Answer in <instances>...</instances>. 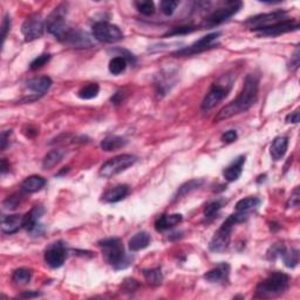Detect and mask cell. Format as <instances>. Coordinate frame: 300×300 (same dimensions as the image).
<instances>
[{
  "label": "cell",
  "instance_id": "27",
  "mask_svg": "<svg viewBox=\"0 0 300 300\" xmlns=\"http://www.w3.org/2000/svg\"><path fill=\"white\" fill-rule=\"evenodd\" d=\"M65 156V150L62 149H54L51 150L49 153L46 155L44 161H42V168L46 169H52L54 168L56 164H59L61 160Z\"/></svg>",
  "mask_w": 300,
  "mask_h": 300
},
{
  "label": "cell",
  "instance_id": "45",
  "mask_svg": "<svg viewBox=\"0 0 300 300\" xmlns=\"http://www.w3.org/2000/svg\"><path fill=\"white\" fill-rule=\"evenodd\" d=\"M299 201H300V195H299V188H295L294 191L292 192L291 198L287 203V208H294L299 206Z\"/></svg>",
  "mask_w": 300,
  "mask_h": 300
},
{
  "label": "cell",
  "instance_id": "51",
  "mask_svg": "<svg viewBox=\"0 0 300 300\" xmlns=\"http://www.w3.org/2000/svg\"><path fill=\"white\" fill-rule=\"evenodd\" d=\"M11 134V130L9 132H3L2 133V149L4 150L6 148V144H7V135Z\"/></svg>",
  "mask_w": 300,
  "mask_h": 300
},
{
  "label": "cell",
  "instance_id": "7",
  "mask_svg": "<svg viewBox=\"0 0 300 300\" xmlns=\"http://www.w3.org/2000/svg\"><path fill=\"white\" fill-rule=\"evenodd\" d=\"M137 158L134 155H129V154H123V155H119V156H115L108 160L106 163L102 164V167L100 168V176L106 178L113 177V176L120 174V172L125 171L128 169L129 167H132L136 163Z\"/></svg>",
  "mask_w": 300,
  "mask_h": 300
},
{
  "label": "cell",
  "instance_id": "24",
  "mask_svg": "<svg viewBox=\"0 0 300 300\" xmlns=\"http://www.w3.org/2000/svg\"><path fill=\"white\" fill-rule=\"evenodd\" d=\"M46 185V179L41 176L33 175L27 177L21 184V190L26 193H34L40 191V190Z\"/></svg>",
  "mask_w": 300,
  "mask_h": 300
},
{
  "label": "cell",
  "instance_id": "6",
  "mask_svg": "<svg viewBox=\"0 0 300 300\" xmlns=\"http://www.w3.org/2000/svg\"><path fill=\"white\" fill-rule=\"evenodd\" d=\"M66 6L60 5L49 14L47 21H46L47 31L52 35H54L59 41H65L66 35L69 32L66 24Z\"/></svg>",
  "mask_w": 300,
  "mask_h": 300
},
{
  "label": "cell",
  "instance_id": "26",
  "mask_svg": "<svg viewBox=\"0 0 300 300\" xmlns=\"http://www.w3.org/2000/svg\"><path fill=\"white\" fill-rule=\"evenodd\" d=\"M127 144V140L123 139L121 136H116V135H112L106 137L101 141V149L105 151H114L118 149H121Z\"/></svg>",
  "mask_w": 300,
  "mask_h": 300
},
{
  "label": "cell",
  "instance_id": "42",
  "mask_svg": "<svg viewBox=\"0 0 300 300\" xmlns=\"http://www.w3.org/2000/svg\"><path fill=\"white\" fill-rule=\"evenodd\" d=\"M237 137L238 135L236 130H228V132H225L223 135H222V141L225 143H232L237 140Z\"/></svg>",
  "mask_w": 300,
  "mask_h": 300
},
{
  "label": "cell",
  "instance_id": "36",
  "mask_svg": "<svg viewBox=\"0 0 300 300\" xmlns=\"http://www.w3.org/2000/svg\"><path fill=\"white\" fill-rule=\"evenodd\" d=\"M223 204H224V201H221V199H217V201H214V202H210L206 207V209H204V216H206L207 218L215 217V215H217L218 211L222 209Z\"/></svg>",
  "mask_w": 300,
  "mask_h": 300
},
{
  "label": "cell",
  "instance_id": "22",
  "mask_svg": "<svg viewBox=\"0 0 300 300\" xmlns=\"http://www.w3.org/2000/svg\"><path fill=\"white\" fill-rule=\"evenodd\" d=\"M183 217L179 214H172V215H162L155 222V229L157 231H165L169 229L176 227L182 222Z\"/></svg>",
  "mask_w": 300,
  "mask_h": 300
},
{
  "label": "cell",
  "instance_id": "21",
  "mask_svg": "<svg viewBox=\"0 0 300 300\" xmlns=\"http://www.w3.org/2000/svg\"><path fill=\"white\" fill-rule=\"evenodd\" d=\"M52 80L48 76H39L34 77V79L28 80L26 82V86L30 90L38 95H44L46 91L49 90V88L52 87Z\"/></svg>",
  "mask_w": 300,
  "mask_h": 300
},
{
  "label": "cell",
  "instance_id": "5",
  "mask_svg": "<svg viewBox=\"0 0 300 300\" xmlns=\"http://www.w3.org/2000/svg\"><path fill=\"white\" fill-rule=\"evenodd\" d=\"M234 81L235 79L232 75H223L216 83H214L202 102V111H210L215 106L220 104L224 97H227L229 91L231 90Z\"/></svg>",
  "mask_w": 300,
  "mask_h": 300
},
{
  "label": "cell",
  "instance_id": "41",
  "mask_svg": "<svg viewBox=\"0 0 300 300\" xmlns=\"http://www.w3.org/2000/svg\"><path fill=\"white\" fill-rule=\"evenodd\" d=\"M19 204H20V197H18L16 195L11 196V197L9 196L5 201H4V208L7 210L17 209Z\"/></svg>",
  "mask_w": 300,
  "mask_h": 300
},
{
  "label": "cell",
  "instance_id": "46",
  "mask_svg": "<svg viewBox=\"0 0 300 300\" xmlns=\"http://www.w3.org/2000/svg\"><path fill=\"white\" fill-rule=\"evenodd\" d=\"M11 30V18L9 16H6L4 18V21L2 24V37H3V41H5V39L7 37V32Z\"/></svg>",
  "mask_w": 300,
  "mask_h": 300
},
{
  "label": "cell",
  "instance_id": "47",
  "mask_svg": "<svg viewBox=\"0 0 300 300\" xmlns=\"http://www.w3.org/2000/svg\"><path fill=\"white\" fill-rule=\"evenodd\" d=\"M139 286L137 281L135 279H126L125 285H123V290L126 292H134Z\"/></svg>",
  "mask_w": 300,
  "mask_h": 300
},
{
  "label": "cell",
  "instance_id": "13",
  "mask_svg": "<svg viewBox=\"0 0 300 300\" xmlns=\"http://www.w3.org/2000/svg\"><path fill=\"white\" fill-rule=\"evenodd\" d=\"M67 249L62 242L53 243L45 252V262L52 269L61 267L66 262Z\"/></svg>",
  "mask_w": 300,
  "mask_h": 300
},
{
  "label": "cell",
  "instance_id": "30",
  "mask_svg": "<svg viewBox=\"0 0 300 300\" xmlns=\"http://www.w3.org/2000/svg\"><path fill=\"white\" fill-rule=\"evenodd\" d=\"M143 276L146 278V280L153 286H158L163 281V274L160 267L156 269H147L143 270Z\"/></svg>",
  "mask_w": 300,
  "mask_h": 300
},
{
  "label": "cell",
  "instance_id": "8",
  "mask_svg": "<svg viewBox=\"0 0 300 300\" xmlns=\"http://www.w3.org/2000/svg\"><path fill=\"white\" fill-rule=\"evenodd\" d=\"M243 7L242 2H231L228 3V6L218 9L208 16L206 19L203 20L202 26L203 27H215L218 25L225 23V21L230 19L232 16H235Z\"/></svg>",
  "mask_w": 300,
  "mask_h": 300
},
{
  "label": "cell",
  "instance_id": "32",
  "mask_svg": "<svg viewBox=\"0 0 300 300\" xmlns=\"http://www.w3.org/2000/svg\"><path fill=\"white\" fill-rule=\"evenodd\" d=\"M127 63L128 61L122 56L116 55L115 58H113L111 61H109V72H111L113 75H119V74L123 73L127 68Z\"/></svg>",
  "mask_w": 300,
  "mask_h": 300
},
{
  "label": "cell",
  "instance_id": "23",
  "mask_svg": "<svg viewBox=\"0 0 300 300\" xmlns=\"http://www.w3.org/2000/svg\"><path fill=\"white\" fill-rule=\"evenodd\" d=\"M288 147V139L286 136H278L271 144L270 154L274 161H279L286 154Z\"/></svg>",
  "mask_w": 300,
  "mask_h": 300
},
{
  "label": "cell",
  "instance_id": "48",
  "mask_svg": "<svg viewBox=\"0 0 300 300\" xmlns=\"http://www.w3.org/2000/svg\"><path fill=\"white\" fill-rule=\"evenodd\" d=\"M285 121H286V123H293V125H297V123L299 122V111L298 109L297 111L290 113V114L286 116V119H285Z\"/></svg>",
  "mask_w": 300,
  "mask_h": 300
},
{
  "label": "cell",
  "instance_id": "52",
  "mask_svg": "<svg viewBox=\"0 0 300 300\" xmlns=\"http://www.w3.org/2000/svg\"><path fill=\"white\" fill-rule=\"evenodd\" d=\"M10 169V165H7V161H6V158H3L2 160V174L4 175V174H6L7 172V170H9Z\"/></svg>",
  "mask_w": 300,
  "mask_h": 300
},
{
  "label": "cell",
  "instance_id": "28",
  "mask_svg": "<svg viewBox=\"0 0 300 300\" xmlns=\"http://www.w3.org/2000/svg\"><path fill=\"white\" fill-rule=\"evenodd\" d=\"M259 204L260 199L258 197H246V198L238 201L237 204H236V211H241V213L250 215L251 211L259 207Z\"/></svg>",
  "mask_w": 300,
  "mask_h": 300
},
{
  "label": "cell",
  "instance_id": "49",
  "mask_svg": "<svg viewBox=\"0 0 300 300\" xmlns=\"http://www.w3.org/2000/svg\"><path fill=\"white\" fill-rule=\"evenodd\" d=\"M40 295H41L40 292L27 291V292H24V293H21L19 297L20 298H37V297H40Z\"/></svg>",
  "mask_w": 300,
  "mask_h": 300
},
{
  "label": "cell",
  "instance_id": "17",
  "mask_svg": "<svg viewBox=\"0 0 300 300\" xmlns=\"http://www.w3.org/2000/svg\"><path fill=\"white\" fill-rule=\"evenodd\" d=\"M245 160L246 157L244 155H241V156L235 158V160L232 161V163L229 165L228 168L224 169L223 175L228 182H235L241 177L243 167H244L245 164Z\"/></svg>",
  "mask_w": 300,
  "mask_h": 300
},
{
  "label": "cell",
  "instance_id": "10",
  "mask_svg": "<svg viewBox=\"0 0 300 300\" xmlns=\"http://www.w3.org/2000/svg\"><path fill=\"white\" fill-rule=\"evenodd\" d=\"M221 33L220 32H214V33H210L206 35V37L201 38L198 41L193 42L192 45L188 46V47L181 48L178 51L172 53V56H189L193 54H198V53H202L207 49H210L217 46L216 40L220 38Z\"/></svg>",
  "mask_w": 300,
  "mask_h": 300
},
{
  "label": "cell",
  "instance_id": "25",
  "mask_svg": "<svg viewBox=\"0 0 300 300\" xmlns=\"http://www.w3.org/2000/svg\"><path fill=\"white\" fill-rule=\"evenodd\" d=\"M151 242V237L150 235L148 234V232H139V234L134 235L132 238L129 239V249L130 251L133 252H137V251H141V250L146 249L149 246Z\"/></svg>",
  "mask_w": 300,
  "mask_h": 300
},
{
  "label": "cell",
  "instance_id": "9",
  "mask_svg": "<svg viewBox=\"0 0 300 300\" xmlns=\"http://www.w3.org/2000/svg\"><path fill=\"white\" fill-rule=\"evenodd\" d=\"M93 35L96 40L107 44H114L123 39V33L116 25L100 21L93 25Z\"/></svg>",
  "mask_w": 300,
  "mask_h": 300
},
{
  "label": "cell",
  "instance_id": "50",
  "mask_svg": "<svg viewBox=\"0 0 300 300\" xmlns=\"http://www.w3.org/2000/svg\"><path fill=\"white\" fill-rule=\"evenodd\" d=\"M122 94H123V93H121V91H118V93H115V94H114V96H112L111 101H112L114 105H120V104H122V101H123V95H122Z\"/></svg>",
  "mask_w": 300,
  "mask_h": 300
},
{
  "label": "cell",
  "instance_id": "38",
  "mask_svg": "<svg viewBox=\"0 0 300 300\" xmlns=\"http://www.w3.org/2000/svg\"><path fill=\"white\" fill-rule=\"evenodd\" d=\"M178 6V2H172V0H164V2H161L160 7L161 11L163 12L165 16H172L174 12L177 9Z\"/></svg>",
  "mask_w": 300,
  "mask_h": 300
},
{
  "label": "cell",
  "instance_id": "29",
  "mask_svg": "<svg viewBox=\"0 0 300 300\" xmlns=\"http://www.w3.org/2000/svg\"><path fill=\"white\" fill-rule=\"evenodd\" d=\"M204 183V179L202 178H197V179H191V181L184 183V184L179 186V189L177 190V192H176V195L174 196V199H178L181 198L183 196H186L188 193L195 191L198 188H201V185H202Z\"/></svg>",
  "mask_w": 300,
  "mask_h": 300
},
{
  "label": "cell",
  "instance_id": "37",
  "mask_svg": "<svg viewBox=\"0 0 300 300\" xmlns=\"http://www.w3.org/2000/svg\"><path fill=\"white\" fill-rule=\"evenodd\" d=\"M285 250H286V248H285V245L281 244V243L273 244L270 248L269 251H267V259L276 260L277 258H279V257L283 256Z\"/></svg>",
  "mask_w": 300,
  "mask_h": 300
},
{
  "label": "cell",
  "instance_id": "12",
  "mask_svg": "<svg viewBox=\"0 0 300 300\" xmlns=\"http://www.w3.org/2000/svg\"><path fill=\"white\" fill-rule=\"evenodd\" d=\"M21 32L26 41H33L41 38L45 32V24L40 14H32L24 21Z\"/></svg>",
  "mask_w": 300,
  "mask_h": 300
},
{
  "label": "cell",
  "instance_id": "19",
  "mask_svg": "<svg viewBox=\"0 0 300 300\" xmlns=\"http://www.w3.org/2000/svg\"><path fill=\"white\" fill-rule=\"evenodd\" d=\"M229 272H230V266L227 263H221L215 269L204 274V279L213 284L221 283V281L228 279Z\"/></svg>",
  "mask_w": 300,
  "mask_h": 300
},
{
  "label": "cell",
  "instance_id": "20",
  "mask_svg": "<svg viewBox=\"0 0 300 300\" xmlns=\"http://www.w3.org/2000/svg\"><path fill=\"white\" fill-rule=\"evenodd\" d=\"M129 192V186L126 184L116 185L114 188L109 189L102 195V201L105 203H118L123 198H126V196Z\"/></svg>",
  "mask_w": 300,
  "mask_h": 300
},
{
  "label": "cell",
  "instance_id": "4",
  "mask_svg": "<svg viewBox=\"0 0 300 300\" xmlns=\"http://www.w3.org/2000/svg\"><path fill=\"white\" fill-rule=\"evenodd\" d=\"M98 246L102 249V252L107 259V262L114 266L116 270L125 269L129 265L127 260L125 248L120 238H106L98 242Z\"/></svg>",
  "mask_w": 300,
  "mask_h": 300
},
{
  "label": "cell",
  "instance_id": "39",
  "mask_svg": "<svg viewBox=\"0 0 300 300\" xmlns=\"http://www.w3.org/2000/svg\"><path fill=\"white\" fill-rule=\"evenodd\" d=\"M49 60H51V54H41L39 55L38 58H35L33 61L31 62L30 65V68L32 70H37V69H40L42 66H45L46 63H47Z\"/></svg>",
  "mask_w": 300,
  "mask_h": 300
},
{
  "label": "cell",
  "instance_id": "11",
  "mask_svg": "<svg viewBox=\"0 0 300 300\" xmlns=\"http://www.w3.org/2000/svg\"><path fill=\"white\" fill-rule=\"evenodd\" d=\"M287 13L285 11H274V12L271 13H264V14H258V16L249 18L248 20L245 21V25L251 28V31L258 30V28L267 27L271 26V25L278 24L280 21L286 20Z\"/></svg>",
  "mask_w": 300,
  "mask_h": 300
},
{
  "label": "cell",
  "instance_id": "44",
  "mask_svg": "<svg viewBox=\"0 0 300 300\" xmlns=\"http://www.w3.org/2000/svg\"><path fill=\"white\" fill-rule=\"evenodd\" d=\"M300 63V54H299V48H297L293 53V55L291 56V62H290V68L291 70H297L299 68Z\"/></svg>",
  "mask_w": 300,
  "mask_h": 300
},
{
  "label": "cell",
  "instance_id": "18",
  "mask_svg": "<svg viewBox=\"0 0 300 300\" xmlns=\"http://www.w3.org/2000/svg\"><path fill=\"white\" fill-rule=\"evenodd\" d=\"M24 216L20 215H9L2 218V230L4 234L12 235L23 228Z\"/></svg>",
  "mask_w": 300,
  "mask_h": 300
},
{
  "label": "cell",
  "instance_id": "1",
  "mask_svg": "<svg viewBox=\"0 0 300 300\" xmlns=\"http://www.w3.org/2000/svg\"><path fill=\"white\" fill-rule=\"evenodd\" d=\"M258 89H259V76L256 74H249L245 77L244 86L242 88V91L239 93L237 98L231 101L230 104L225 106L218 112L215 122L223 121V120L230 119L232 116L241 114L249 111L253 105L256 104L258 98Z\"/></svg>",
  "mask_w": 300,
  "mask_h": 300
},
{
  "label": "cell",
  "instance_id": "14",
  "mask_svg": "<svg viewBox=\"0 0 300 300\" xmlns=\"http://www.w3.org/2000/svg\"><path fill=\"white\" fill-rule=\"evenodd\" d=\"M299 30V23L298 20L294 19H286L280 21V23L271 25V26L258 28L252 32H256L258 35H264V37H277V35H281L284 33H288V32H293Z\"/></svg>",
  "mask_w": 300,
  "mask_h": 300
},
{
  "label": "cell",
  "instance_id": "40",
  "mask_svg": "<svg viewBox=\"0 0 300 300\" xmlns=\"http://www.w3.org/2000/svg\"><path fill=\"white\" fill-rule=\"evenodd\" d=\"M197 28L196 27H192V26H183V27H175L172 28L171 31L167 32V33L164 34V37H172V35H181V34H189V33H192L193 31H196Z\"/></svg>",
  "mask_w": 300,
  "mask_h": 300
},
{
  "label": "cell",
  "instance_id": "43",
  "mask_svg": "<svg viewBox=\"0 0 300 300\" xmlns=\"http://www.w3.org/2000/svg\"><path fill=\"white\" fill-rule=\"evenodd\" d=\"M115 52H119V55L118 56H122V58H125L127 60V61H128L129 63H132V65H134V63H135V61H136L135 56H134L130 52L126 51V49H121V48L115 49Z\"/></svg>",
  "mask_w": 300,
  "mask_h": 300
},
{
  "label": "cell",
  "instance_id": "15",
  "mask_svg": "<svg viewBox=\"0 0 300 300\" xmlns=\"http://www.w3.org/2000/svg\"><path fill=\"white\" fill-rule=\"evenodd\" d=\"M65 42L68 44L70 47L77 49L91 48L95 46V41L93 37L87 32L80 30H69L68 34L66 35Z\"/></svg>",
  "mask_w": 300,
  "mask_h": 300
},
{
  "label": "cell",
  "instance_id": "34",
  "mask_svg": "<svg viewBox=\"0 0 300 300\" xmlns=\"http://www.w3.org/2000/svg\"><path fill=\"white\" fill-rule=\"evenodd\" d=\"M281 258L284 260L285 266L288 267V269H294L299 264V251L297 249H292L290 251L285 250Z\"/></svg>",
  "mask_w": 300,
  "mask_h": 300
},
{
  "label": "cell",
  "instance_id": "3",
  "mask_svg": "<svg viewBox=\"0 0 300 300\" xmlns=\"http://www.w3.org/2000/svg\"><path fill=\"white\" fill-rule=\"evenodd\" d=\"M290 277L283 272L271 273L266 279L257 285L256 298H273L287 290Z\"/></svg>",
  "mask_w": 300,
  "mask_h": 300
},
{
  "label": "cell",
  "instance_id": "33",
  "mask_svg": "<svg viewBox=\"0 0 300 300\" xmlns=\"http://www.w3.org/2000/svg\"><path fill=\"white\" fill-rule=\"evenodd\" d=\"M32 277L31 270L25 269V267H20L17 269L12 274V281L16 285H25L30 283Z\"/></svg>",
  "mask_w": 300,
  "mask_h": 300
},
{
  "label": "cell",
  "instance_id": "31",
  "mask_svg": "<svg viewBox=\"0 0 300 300\" xmlns=\"http://www.w3.org/2000/svg\"><path fill=\"white\" fill-rule=\"evenodd\" d=\"M98 91H100V87L97 83H89L87 86H83L77 91V96L82 100H91V98L97 96Z\"/></svg>",
  "mask_w": 300,
  "mask_h": 300
},
{
  "label": "cell",
  "instance_id": "2",
  "mask_svg": "<svg viewBox=\"0 0 300 300\" xmlns=\"http://www.w3.org/2000/svg\"><path fill=\"white\" fill-rule=\"evenodd\" d=\"M249 214L241 213V211H237L236 214H232L231 216L227 218V221L222 224V227L218 229V230L215 232V235L211 238L209 249L210 251L221 253L224 252L225 250L229 248L231 242V234L232 229H234V225L238 223H243L248 220Z\"/></svg>",
  "mask_w": 300,
  "mask_h": 300
},
{
  "label": "cell",
  "instance_id": "35",
  "mask_svg": "<svg viewBox=\"0 0 300 300\" xmlns=\"http://www.w3.org/2000/svg\"><path fill=\"white\" fill-rule=\"evenodd\" d=\"M135 6L140 13L143 16H153L155 13V4L150 0H144V2H136Z\"/></svg>",
  "mask_w": 300,
  "mask_h": 300
},
{
  "label": "cell",
  "instance_id": "16",
  "mask_svg": "<svg viewBox=\"0 0 300 300\" xmlns=\"http://www.w3.org/2000/svg\"><path fill=\"white\" fill-rule=\"evenodd\" d=\"M45 213V209L41 206H35L30 213H27L24 216L23 228L26 229L27 232H35L37 229L40 227L39 221Z\"/></svg>",
  "mask_w": 300,
  "mask_h": 300
}]
</instances>
